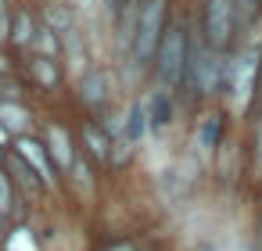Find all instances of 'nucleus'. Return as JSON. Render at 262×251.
Here are the masks:
<instances>
[{
	"instance_id": "obj_1",
	"label": "nucleus",
	"mask_w": 262,
	"mask_h": 251,
	"mask_svg": "<svg viewBox=\"0 0 262 251\" xmlns=\"http://www.w3.org/2000/svg\"><path fill=\"white\" fill-rule=\"evenodd\" d=\"M223 83H226V61H223L219 47H212L208 40H190L187 65H183V86L201 97H212V94H219Z\"/></svg>"
},
{
	"instance_id": "obj_2",
	"label": "nucleus",
	"mask_w": 262,
	"mask_h": 251,
	"mask_svg": "<svg viewBox=\"0 0 262 251\" xmlns=\"http://www.w3.org/2000/svg\"><path fill=\"white\" fill-rule=\"evenodd\" d=\"M133 11H137V22H133V43H129V54L140 69H147L155 61V51L162 43V33H165V18H169V0H129Z\"/></svg>"
},
{
	"instance_id": "obj_3",
	"label": "nucleus",
	"mask_w": 262,
	"mask_h": 251,
	"mask_svg": "<svg viewBox=\"0 0 262 251\" xmlns=\"http://www.w3.org/2000/svg\"><path fill=\"white\" fill-rule=\"evenodd\" d=\"M187 43H190V33L183 26H165L162 33V43L155 51V76H158V86L162 90H176L183 86V65H187Z\"/></svg>"
},
{
	"instance_id": "obj_4",
	"label": "nucleus",
	"mask_w": 262,
	"mask_h": 251,
	"mask_svg": "<svg viewBox=\"0 0 262 251\" xmlns=\"http://www.w3.org/2000/svg\"><path fill=\"white\" fill-rule=\"evenodd\" d=\"M258 61H262V47H248L241 54H233L226 61V90L233 97V104H248L251 94H255V83H258Z\"/></svg>"
},
{
	"instance_id": "obj_5",
	"label": "nucleus",
	"mask_w": 262,
	"mask_h": 251,
	"mask_svg": "<svg viewBox=\"0 0 262 251\" xmlns=\"http://www.w3.org/2000/svg\"><path fill=\"white\" fill-rule=\"evenodd\" d=\"M237 33V0H205V40L212 47H226Z\"/></svg>"
},
{
	"instance_id": "obj_6",
	"label": "nucleus",
	"mask_w": 262,
	"mask_h": 251,
	"mask_svg": "<svg viewBox=\"0 0 262 251\" xmlns=\"http://www.w3.org/2000/svg\"><path fill=\"white\" fill-rule=\"evenodd\" d=\"M15 154L36 172V179H40L43 187H54V183H58V169H54V162H51V154H47V147H43L40 140L18 136V140H15Z\"/></svg>"
},
{
	"instance_id": "obj_7",
	"label": "nucleus",
	"mask_w": 262,
	"mask_h": 251,
	"mask_svg": "<svg viewBox=\"0 0 262 251\" xmlns=\"http://www.w3.org/2000/svg\"><path fill=\"white\" fill-rule=\"evenodd\" d=\"M47 154H51V162H54V169L58 172H69L72 165H76V147H72V136L61 129V126H51L47 129Z\"/></svg>"
},
{
	"instance_id": "obj_8",
	"label": "nucleus",
	"mask_w": 262,
	"mask_h": 251,
	"mask_svg": "<svg viewBox=\"0 0 262 251\" xmlns=\"http://www.w3.org/2000/svg\"><path fill=\"white\" fill-rule=\"evenodd\" d=\"M144 115H147V129H165L169 122H172V94L169 90H155L151 97H147V104H144Z\"/></svg>"
},
{
	"instance_id": "obj_9",
	"label": "nucleus",
	"mask_w": 262,
	"mask_h": 251,
	"mask_svg": "<svg viewBox=\"0 0 262 251\" xmlns=\"http://www.w3.org/2000/svg\"><path fill=\"white\" fill-rule=\"evenodd\" d=\"M4 165H8V172H11L8 179H11V187H15V190H22V194H40V190H43V183L36 179V172H33V169H29L15 151H11V154H4Z\"/></svg>"
},
{
	"instance_id": "obj_10",
	"label": "nucleus",
	"mask_w": 262,
	"mask_h": 251,
	"mask_svg": "<svg viewBox=\"0 0 262 251\" xmlns=\"http://www.w3.org/2000/svg\"><path fill=\"white\" fill-rule=\"evenodd\" d=\"M29 76L40 90H54L61 83V69H58V58H43V54H33L29 61Z\"/></svg>"
},
{
	"instance_id": "obj_11",
	"label": "nucleus",
	"mask_w": 262,
	"mask_h": 251,
	"mask_svg": "<svg viewBox=\"0 0 262 251\" xmlns=\"http://www.w3.org/2000/svg\"><path fill=\"white\" fill-rule=\"evenodd\" d=\"M29 108H22V101H0V126H4L11 136H26L29 129Z\"/></svg>"
},
{
	"instance_id": "obj_12",
	"label": "nucleus",
	"mask_w": 262,
	"mask_h": 251,
	"mask_svg": "<svg viewBox=\"0 0 262 251\" xmlns=\"http://www.w3.org/2000/svg\"><path fill=\"white\" fill-rule=\"evenodd\" d=\"M79 101H83L86 108H104V101H108V83H104L101 72H86V76L79 79Z\"/></svg>"
},
{
	"instance_id": "obj_13",
	"label": "nucleus",
	"mask_w": 262,
	"mask_h": 251,
	"mask_svg": "<svg viewBox=\"0 0 262 251\" xmlns=\"http://www.w3.org/2000/svg\"><path fill=\"white\" fill-rule=\"evenodd\" d=\"M83 147H86V154H90L94 162H112V140H108V133L97 129L94 122L83 126Z\"/></svg>"
},
{
	"instance_id": "obj_14",
	"label": "nucleus",
	"mask_w": 262,
	"mask_h": 251,
	"mask_svg": "<svg viewBox=\"0 0 262 251\" xmlns=\"http://www.w3.org/2000/svg\"><path fill=\"white\" fill-rule=\"evenodd\" d=\"M219 136H223V115H205V119H201V126H198V151H201L205 158H208V154H215Z\"/></svg>"
},
{
	"instance_id": "obj_15",
	"label": "nucleus",
	"mask_w": 262,
	"mask_h": 251,
	"mask_svg": "<svg viewBox=\"0 0 262 251\" xmlns=\"http://www.w3.org/2000/svg\"><path fill=\"white\" fill-rule=\"evenodd\" d=\"M33 36H36V22L29 11H15L11 15V29H8V40L15 47H33Z\"/></svg>"
},
{
	"instance_id": "obj_16",
	"label": "nucleus",
	"mask_w": 262,
	"mask_h": 251,
	"mask_svg": "<svg viewBox=\"0 0 262 251\" xmlns=\"http://www.w3.org/2000/svg\"><path fill=\"white\" fill-rule=\"evenodd\" d=\"M144 133H147L144 104H133V108H129V115H126V122H122V136H126L129 144H140V140H144Z\"/></svg>"
},
{
	"instance_id": "obj_17",
	"label": "nucleus",
	"mask_w": 262,
	"mask_h": 251,
	"mask_svg": "<svg viewBox=\"0 0 262 251\" xmlns=\"http://www.w3.org/2000/svg\"><path fill=\"white\" fill-rule=\"evenodd\" d=\"M33 47H36V54H43V58H58V54H61V40H58V33L47 29V26H36Z\"/></svg>"
},
{
	"instance_id": "obj_18",
	"label": "nucleus",
	"mask_w": 262,
	"mask_h": 251,
	"mask_svg": "<svg viewBox=\"0 0 262 251\" xmlns=\"http://www.w3.org/2000/svg\"><path fill=\"white\" fill-rule=\"evenodd\" d=\"M4 251H40V240L33 237L29 226H15L4 240Z\"/></svg>"
},
{
	"instance_id": "obj_19",
	"label": "nucleus",
	"mask_w": 262,
	"mask_h": 251,
	"mask_svg": "<svg viewBox=\"0 0 262 251\" xmlns=\"http://www.w3.org/2000/svg\"><path fill=\"white\" fill-rule=\"evenodd\" d=\"M15 212V187H11V179H8V172L0 169V226L8 222V215Z\"/></svg>"
},
{
	"instance_id": "obj_20",
	"label": "nucleus",
	"mask_w": 262,
	"mask_h": 251,
	"mask_svg": "<svg viewBox=\"0 0 262 251\" xmlns=\"http://www.w3.org/2000/svg\"><path fill=\"white\" fill-rule=\"evenodd\" d=\"M0 101H22V83L11 76H0Z\"/></svg>"
},
{
	"instance_id": "obj_21",
	"label": "nucleus",
	"mask_w": 262,
	"mask_h": 251,
	"mask_svg": "<svg viewBox=\"0 0 262 251\" xmlns=\"http://www.w3.org/2000/svg\"><path fill=\"white\" fill-rule=\"evenodd\" d=\"M11 29V18H8V8H4V0H0V36H8Z\"/></svg>"
},
{
	"instance_id": "obj_22",
	"label": "nucleus",
	"mask_w": 262,
	"mask_h": 251,
	"mask_svg": "<svg viewBox=\"0 0 262 251\" xmlns=\"http://www.w3.org/2000/svg\"><path fill=\"white\" fill-rule=\"evenodd\" d=\"M8 140H11V133H8V129H4V126H0V147H4V144H8Z\"/></svg>"
},
{
	"instance_id": "obj_23",
	"label": "nucleus",
	"mask_w": 262,
	"mask_h": 251,
	"mask_svg": "<svg viewBox=\"0 0 262 251\" xmlns=\"http://www.w3.org/2000/svg\"><path fill=\"white\" fill-rule=\"evenodd\" d=\"M8 69H11V65H8V58L0 54V76H8Z\"/></svg>"
},
{
	"instance_id": "obj_24",
	"label": "nucleus",
	"mask_w": 262,
	"mask_h": 251,
	"mask_svg": "<svg viewBox=\"0 0 262 251\" xmlns=\"http://www.w3.org/2000/svg\"><path fill=\"white\" fill-rule=\"evenodd\" d=\"M112 251H133V247H126V244H115V247H112Z\"/></svg>"
},
{
	"instance_id": "obj_25",
	"label": "nucleus",
	"mask_w": 262,
	"mask_h": 251,
	"mask_svg": "<svg viewBox=\"0 0 262 251\" xmlns=\"http://www.w3.org/2000/svg\"><path fill=\"white\" fill-rule=\"evenodd\" d=\"M4 154H8V151H4V147H0V165H4Z\"/></svg>"
},
{
	"instance_id": "obj_26",
	"label": "nucleus",
	"mask_w": 262,
	"mask_h": 251,
	"mask_svg": "<svg viewBox=\"0 0 262 251\" xmlns=\"http://www.w3.org/2000/svg\"><path fill=\"white\" fill-rule=\"evenodd\" d=\"M201 251H215V247H201Z\"/></svg>"
}]
</instances>
